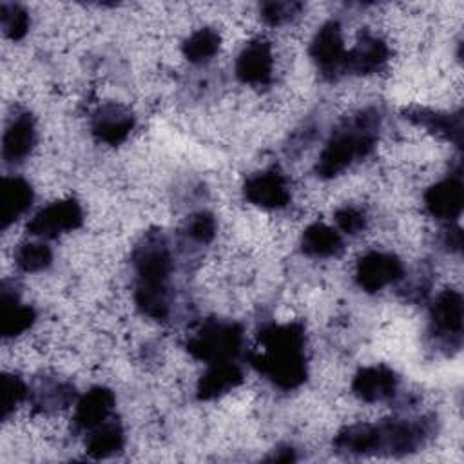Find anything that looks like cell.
I'll list each match as a JSON object with an SVG mask.
<instances>
[{"label":"cell","instance_id":"1","mask_svg":"<svg viewBox=\"0 0 464 464\" xmlns=\"http://www.w3.org/2000/svg\"><path fill=\"white\" fill-rule=\"evenodd\" d=\"M304 326L301 323L266 324L259 330L257 350L250 364L281 390H294L306 381Z\"/></svg>","mask_w":464,"mask_h":464},{"label":"cell","instance_id":"2","mask_svg":"<svg viewBox=\"0 0 464 464\" xmlns=\"http://www.w3.org/2000/svg\"><path fill=\"white\" fill-rule=\"evenodd\" d=\"M379 120V112L368 109L357 114L352 121H348V125L335 130L317 160V176H339L352 163L368 156L377 138Z\"/></svg>","mask_w":464,"mask_h":464},{"label":"cell","instance_id":"3","mask_svg":"<svg viewBox=\"0 0 464 464\" xmlns=\"http://www.w3.org/2000/svg\"><path fill=\"white\" fill-rule=\"evenodd\" d=\"M243 346V328L232 321H205L187 341L192 357L212 362H227L237 357Z\"/></svg>","mask_w":464,"mask_h":464},{"label":"cell","instance_id":"4","mask_svg":"<svg viewBox=\"0 0 464 464\" xmlns=\"http://www.w3.org/2000/svg\"><path fill=\"white\" fill-rule=\"evenodd\" d=\"M428 419H392L375 424V455H406L417 451L430 437Z\"/></svg>","mask_w":464,"mask_h":464},{"label":"cell","instance_id":"5","mask_svg":"<svg viewBox=\"0 0 464 464\" xmlns=\"http://www.w3.org/2000/svg\"><path fill=\"white\" fill-rule=\"evenodd\" d=\"M138 285H165L172 270V257L165 237L158 232L147 234L132 254Z\"/></svg>","mask_w":464,"mask_h":464},{"label":"cell","instance_id":"6","mask_svg":"<svg viewBox=\"0 0 464 464\" xmlns=\"http://www.w3.org/2000/svg\"><path fill=\"white\" fill-rule=\"evenodd\" d=\"M83 221L82 207L76 199H60L40 208L27 223V232L38 237L53 239L63 232L76 230Z\"/></svg>","mask_w":464,"mask_h":464},{"label":"cell","instance_id":"7","mask_svg":"<svg viewBox=\"0 0 464 464\" xmlns=\"http://www.w3.org/2000/svg\"><path fill=\"white\" fill-rule=\"evenodd\" d=\"M404 274L402 261L390 252H368L355 266V281L364 292H377L399 281Z\"/></svg>","mask_w":464,"mask_h":464},{"label":"cell","instance_id":"8","mask_svg":"<svg viewBox=\"0 0 464 464\" xmlns=\"http://www.w3.org/2000/svg\"><path fill=\"white\" fill-rule=\"evenodd\" d=\"M346 49L341 34V25L335 20H330L321 25L310 44V56L317 63V67L328 78H335L344 72Z\"/></svg>","mask_w":464,"mask_h":464},{"label":"cell","instance_id":"9","mask_svg":"<svg viewBox=\"0 0 464 464\" xmlns=\"http://www.w3.org/2000/svg\"><path fill=\"white\" fill-rule=\"evenodd\" d=\"M245 198L261 208H283L290 201V190L285 176L277 170H265L250 176L243 185Z\"/></svg>","mask_w":464,"mask_h":464},{"label":"cell","instance_id":"10","mask_svg":"<svg viewBox=\"0 0 464 464\" xmlns=\"http://www.w3.org/2000/svg\"><path fill=\"white\" fill-rule=\"evenodd\" d=\"M272 47L265 38L248 42L236 60V76L248 85H266L272 80Z\"/></svg>","mask_w":464,"mask_h":464},{"label":"cell","instance_id":"11","mask_svg":"<svg viewBox=\"0 0 464 464\" xmlns=\"http://www.w3.org/2000/svg\"><path fill=\"white\" fill-rule=\"evenodd\" d=\"M134 116L120 103L102 105L91 120V130L98 141L107 145H120L132 130Z\"/></svg>","mask_w":464,"mask_h":464},{"label":"cell","instance_id":"12","mask_svg":"<svg viewBox=\"0 0 464 464\" xmlns=\"http://www.w3.org/2000/svg\"><path fill=\"white\" fill-rule=\"evenodd\" d=\"M424 205L428 212L437 219H457L464 207V188L460 176H448L431 185L424 194Z\"/></svg>","mask_w":464,"mask_h":464},{"label":"cell","instance_id":"13","mask_svg":"<svg viewBox=\"0 0 464 464\" xmlns=\"http://www.w3.org/2000/svg\"><path fill=\"white\" fill-rule=\"evenodd\" d=\"M397 390V375L384 364L361 368L353 381L352 392L364 402H379L390 399Z\"/></svg>","mask_w":464,"mask_h":464},{"label":"cell","instance_id":"14","mask_svg":"<svg viewBox=\"0 0 464 464\" xmlns=\"http://www.w3.org/2000/svg\"><path fill=\"white\" fill-rule=\"evenodd\" d=\"M114 393L105 386H94L76 402L72 424L78 431H89L109 419L114 408Z\"/></svg>","mask_w":464,"mask_h":464},{"label":"cell","instance_id":"15","mask_svg":"<svg viewBox=\"0 0 464 464\" xmlns=\"http://www.w3.org/2000/svg\"><path fill=\"white\" fill-rule=\"evenodd\" d=\"M34 145V121L29 112L11 118L2 138V158L5 163L24 161Z\"/></svg>","mask_w":464,"mask_h":464},{"label":"cell","instance_id":"16","mask_svg":"<svg viewBox=\"0 0 464 464\" xmlns=\"http://www.w3.org/2000/svg\"><path fill=\"white\" fill-rule=\"evenodd\" d=\"M33 188L24 178L5 176L0 183V227L7 228L24 216L33 203Z\"/></svg>","mask_w":464,"mask_h":464},{"label":"cell","instance_id":"17","mask_svg":"<svg viewBox=\"0 0 464 464\" xmlns=\"http://www.w3.org/2000/svg\"><path fill=\"white\" fill-rule=\"evenodd\" d=\"M388 56H390V49L381 38L372 34H362L357 45L346 53L344 72H355V74L375 72L388 62Z\"/></svg>","mask_w":464,"mask_h":464},{"label":"cell","instance_id":"18","mask_svg":"<svg viewBox=\"0 0 464 464\" xmlns=\"http://www.w3.org/2000/svg\"><path fill=\"white\" fill-rule=\"evenodd\" d=\"M36 319L34 310L29 304H22L14 288L2 285L0 295V334L2 337H16L29 330Z\"/></svg>","mask_w":464,"mask_h":464},{"label":"cell","instance_id":"19","mask_svg":"<svg viewBox=\"0 0 464 464\" xmlns=\"http://www.w3.org/2000/svg\"><path fill=\"white\" fill-rule=\"evenodd\" d=\"M243 382V372L232 361L227 362H212L208 364L207 372L198 381V399L210 401L216 399L228 390L239 386Z\"/></svg>","mask_w":464,"mask_h":464},{"label":"cell","instance_id":"20","mask_svg":"<svg viewBox=\"0 0 464 464\" xmlns=\"http://www.w3.org/2000/svg\"><path fill=\"white\" fill-rule=\"evenodd\" d=\"M431 323L442 335H460L462 332V297L457 290H444L431 306Z\"/></svg>","mask_w":464,"mask_h":464},{"label":"cell","instance_id":"21","mask_svg":"<svg viewBox=\"0 0 464 464\" xmlns=\"http://www.w3.org/2000/svg\"><path fill=\"white\" fill-rule=\"evenodd\" d=\"M125 433L120 422L116 420H103L102 424L89 430L85 440V451L92 459H107L123 450Z\"/></svg>","mask_w":464,"mask_h":464},{"label":"cell","instance_id":"22","mask_svg":"<svg viewBox=\"0 0 464 464\" xmlns=\"http://www.w3.org/2000/svg\"><path fill=\"white\" fill-rule=\"evenodd\" d=\"M341 248V234L324 223H314L303 232L301 250L310 257H332L339 254Z\"/></svg>","mask_w":464,"mask_h":464},{"label":"cell","instance_id":"23","mask_svg":"<svg viewBox=\"0 0 464 464\" xmlns=\"http://www.w3.org/2000/svg\"><path fill=\"white\" fill-rule=\"evenodd\" d=\"M404 118L430 129L431 132H437L448 140L460 143V134H462L460 114H446V112H437L428 109H410L404 112Z\"/></svg>","mask_w":464,"mask_h":464},{"label":"cell","instance_id":"24","mask_svg":"<svg viewBox=\"0 0 464 464\" xmlns=\"http://www.w3.org/2000/svg\"><path fill=\"white\" fill-rule=\"evenodd\" d=\"M136 306L150 319H165L169 314V294L165 285H136Z\"/></svg>","mask_w":464,"mask_h":464},{"label":"cell","instance_id":"25","mask_svg":"<svg viewBox=\"0 0 464 464\" xmlns=\"http://www.w3.org/2000/svg\"><path fill=\"white\" fill-rule=\"evenodd\" d=\"M219 34L210 29V27H203L194 31L183 44L181 51L185 54V58L192 63H203L208 62L219 49Z\"/></svg>","mask_w":464,"mask_h":464},{"label":"cell","instance_id":"26","mask_svg":"<svg viewBox=\"0 0 464 464\" xmlns=\"http://www.w3.org/2000/svg\"><path fill=\"white\" fill-rule=\"evenodd\" d=\"M53 261V252L44 243H22L14 252V263L22 272H40Z\"/></svg>","mask_w":464,"mask_h":464},{"label":"cell","instance_id":"27","mask_svg":"<svg viewBox=\"0 0 464 464\" xmlns=\"http://www.w3.org/2000/svg\"><path fill=\"white\" fill-rule=\"evenodd\" d=\"M0 24H2L4 34L9 40H20L29 31L31 18H29L27 11L22 5L11 4V2H2V5H0Z\"/></svg>","mask_w":464,"mask_h":464},{"label":"cell","instance_id":"28","mask_svg":"<svg viewBox=\"0 0 464 464\" xmlns=\"http://www.w3.org/2000/svg\"><path fill=\"white\" fill-rule=\"evenodd\" d=\"M25 395H27V386L18 375H13V373L2 375V384H0L2 420H5L14 411V408L25 399Z\"/></svg>","mask_w":464,"mask_h":464},{"label":"cell","instance_id":"29","mask_svg":"<svg viewBox=\"0 0 464 464\" xmlns=\"http://www.w3.org/2000/svg\"><path fill=\"white\" fill-rule=\"evenodd\" d=\"M303 9L299 2H265L261 5V18L268 25H283L294 20Z\"/></svg>","mask_w":464,"mask_h":464},{"label":"cell","instance_id":"30","mask_svg":"<svg viewBox=\"0 0 464 464\" xmlns=\"http://www.w3.org/2000/svg\"><path fill=\"white\" fill-rule=\"evenodd\" d=\"M187 236L198 243H208L216 236V219L208 212H198L187 221Z\"/></svg>","mask_w":464,"mask_h":464},{"label":"cell","instance_id":"31","mask_svg":"<svg viewBox=\"0 0 464 464\" xmlns=\"http://www.w3.org/2000/svg\"><path fill=\"white\" fill-rule=\"evenodd\" d=\"M335 223L337 227L344 232V234H350V236H355L359 234L361 230H364L366 227V216L361 208L357 207H341L337 212H335Z\"/></svg>","mask_w":464,"mask_h":464},{"label":"cell","instance_id":"32","mask_svg":"<svg viewBox=\"0 0 464 464\" xmlns=\"http://www.w3.org/2000/svg\"><path fill=\"white\" fill-rule=\"evenodd\" d=\"M268 460H276V462H292L295 460V451L290 448V446H281L277 448L270 457Z\"/></svg>","mask_w":464,"mask_h":464}]
</instances>
